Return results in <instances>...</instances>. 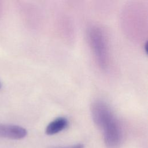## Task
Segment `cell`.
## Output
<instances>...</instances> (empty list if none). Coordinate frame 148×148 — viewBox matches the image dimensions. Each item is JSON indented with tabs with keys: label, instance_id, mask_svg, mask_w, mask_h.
Wrapping results in <instances>:
<instances>
[{
	"label": "cell",
	"instance_id": "6da1fadb",
	"mask_svg": "<svg viewBox=\"0 0 148 148\" xmlns=\"http://www.w3.org/2000/svg\"><path fill=\"white\" fill-rule=\"evenodd\" d=\"M91 112L94 122L102 130L106 147H119L123 139V131L119 120L109 106L103 101H96L91 104Z\"/></svg>",
	"mask_w": 148,
	"mask_h": 148
},
{
	"label": "cell",
	"instance_id": "7a4b0ae2",
	"mask_svg": "<svg viewBox=\"0 0 148 148\" xmlns=\"http://www.w3.org/2000/svg\"><path fill=\"white\" fill-rule=\"evenodd\" d=\"M88 38L98 65L103 69L108 64V47L103 31L98 27H92L88 31Z\"/></svg>",
	"mask_w": 148,
	"mask_h": 148
},
{
	"label": "cell",
	"instance_id": "3957f363",
	"mask_svg": "<svg viewBox=\"0 0 148 148\" xmlns=\"http://www.w3.org/2000/svg\"><path fill=\"white\" fill-rule=\"evenodd\" d=\"M27 131L23 127L13 124H0V137L11 139H21L26 136Z\"/></svg>",
	"mask_w": 148,
	"mask_h": 148
},
{
	"label": "cell",
	"instance_id": "277c9868",
	"mask_svg": "<svg viewBox=\"0 0 148 148\" xmlns=\"http://www.w3.org/2000/svg\"><path fill=\"white\" fill-rule=\"evenodd\" d=\"M68 120L64 117H59L51 121L46 128V134L49 135L56 134L66 128Z\"/></svg>",
	"mask_w": 148,
	"mask_h": 148
},
{
	"label": "cell",
	"instance_id": "5b68a950",
	"mask_svg": "<svg viewBox=\"0 0 148 148\" xmlns=\"http://www.w3.org/2000/svg\"><path fill=\"white\" fill-rule=\"evenodd\" d=\"M84 146L82 144L80 143H78V144H76V145H73L72 146H69L65 147H62V148H83Z\"/></svg>",
	"mask_w": 148,
	"mask_h": 148
},
{
	"label": "cell",
	"instance_id": "8992f818",
	"mask_svg": "<svg viewBox=\"0 0 148 148\" xmlns=\"http://www.w3.org/2000/svg\"><path fill=\"white\" fill-rule=\"evenodd\" d=\"M147 43L146 42V44H145V51H146V53H147Z\"/></svg>",
	"mask_w": 148,
	"mask_h": 148
},
{
	"label": "cell",
	"instance_id": "52a82bcc",
	"mask_svg": "<svg viewBox=\"0 0 148 148\" xmlns=\"http://www.w3.org/2000/svg\"><path fill=\"white\" fill-rule=\"evenodd\" d=\"M1 87H2V84H1V82H0V89L1 88Z\"/></svg>",
	"mask_w": 148,
	"mask_h": 148
}]
</instances>
